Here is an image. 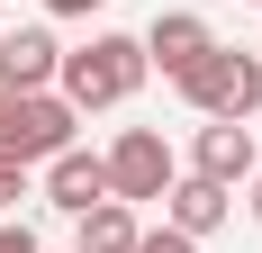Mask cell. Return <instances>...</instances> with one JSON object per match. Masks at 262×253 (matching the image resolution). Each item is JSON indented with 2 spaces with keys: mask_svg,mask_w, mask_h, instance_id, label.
<instances>
[{
  "mask_svg": "<svg viewBox=\"0 0 262 253\" xmlns=\"http://www.w3.org/2000/svg\"><path fill=\"white\" fill-rule=\"evenodd\" d=\"M36 172H46V208H63V217H91L100 199H118V190H108V154L63 145L54 163H36Z\"/></svg>",
  "mask_w": 262,
  "mask_h": 253,
  "instance_id": "obj_6",
  "label": "cell"
},
{
  "mask_svg": "<svg viewBox=\"0 0 262 253\" xmlns=\"http://www.w3.org/2000/svg\"><path fill=\"white\" fill-rule=\"evenodd\" d=\"M54 91L91 118V109H127L136 91H145V36H118V27H100L91 46L63 54V73H54Z\"/></svg>",
  "mask_w": 262,
  "mask_h": 253,
  "instance_id": "obj_1",
  "label": "cell"
},
{
  "mask_svg": "<svg viewBox=\"0 0 262 253\" xmlns=\"http://www.w3.org/2000/svg\"><path fill=\"white\" fill-rule=\"evenodd\" d=\"M136 253H199V244H190V235H172V226H145V235H136Z\"/></svg>",
  "mask_w": 262,
  "mask_h": 253,
  "instance_id": "obj_12",
  "label": "cell"
},
{
  "mask_svg": "<svg viewBox=\"0 0 262 253\" xmlns=\"http://www.w3.org/2000/svg\"><path fill=\"white\" fill-rule=\"evenodd\" d=\"M190 172H199V181H217V190H235V181H253V172H262V154H253V126H235V118H199V145H190Z\"/></svg>",
  "mask_w": 262,
  "mask_h": 253,
  "instance_id": "obj_5",
  "label": "cell"
},
{
  "mask_svg": "<svg viewBox=\"0 0 262 253\" xmlns=\"http://www.w3.org/2000/svg\"><path fill=\"white\" fill-rule=\"evenodd\" d=\"M136 235H145V226H136L127 199H100L91 217H73V244L81 253H136Z\"/></svg>",
  "mask_w": 262,
  "mask_h": 253,
  "instance_id": "obj_10",
  "label": "cell"
},
{
  "mask_svg": "<svg viewBox=\"0 0 262 253\" xmlns=\"http://www.w3.org/2000/svg\"><path fill=\"white\" fill-rule=\"evenodd\" d=\"M27 190H36V163H18V154H0V217H9V208H18Z\"/></svg>",
  "mask_w": 262,
  "mask_h": 253,
  "instance_id": "obj_11",
  "label": "cell"
},
{
  "mask_svg": "<svg viewBox=\"0 0 262 253\" xmlns=\"http://www.w3.org/2000/svg\"><path fill=\"white\" fill-rule=\"evenodd\" d=\"M108 0H46V18H100Z\"/></svg>",
  "mask_w": 262,
  "mask_h": 253,
  "instance_id": "obj_13",
  "label": "cell"
},
{
  "mask_svg": "<svg viewBox=\"0 0 262 253\" xmlns=\"http://www.w3.org/2000/svg\"><path fill=\"white\" fill-rule=\"evenodd\" d=\"M63 73V46H54V27H9L0 36V91L18 100V91H54Z\"/></svg>",
  "mask_w": 262,
  "mask_h": 253,
  "instance_id": "obj_8",
  "label": "cell"
},
{
  "mask_svg": "<svg viewBox=\"0 0 262 253\" xmlns=\"http://www.w3.org/2000/svg\"><path fill=\"white\" fill-rule=\"evenodd\" d=\"M0 109H9V91H0Z\"/></svg>",
  "mask_w": 262,
  "mask_h": 253,
  "instance_id": "obj_16",
  "label": "cell"
},
{
  "mask_svg": "<svg viewBox=\"0 0 262 253\" xmlns=\"http://www.w3.org/2000/svg\"><path fill=\"white\" fill-rule=\"evenodd\" d=\"M172 91H181L199 118H235V126H253V109H262V54H244V46H208L181 81H172Z\"/></svg>",
  "mask_w": 262,
  "mask_h": 253,
  "instance_id": "obj_2",
  "label": "cell"
},
{
  "mask_svg": "<svg viewBox=\"0 0 262 253\" xmlns=\"http://www.w3.org/2000/svg\"><path fill=\"white\" fill-rule=\"evenodd\" d=\"M217 46V27L199 18V9H163L154 27H145V73H163V81H181L199 54Z\"/></svg>",
  "mask_w": 262,
  "mask_h": 253,
  "instance_id": "obj_7",
  "label": "cell"
},
{
  "mask_svg": "<svg viewBox=\"0 0 262 253\" xmlns=\"http://www.w3.org/2000/svg\"><path fill=\"white\" fill-rule=\"evenodd\" d=\"M0 253H46V244H36V226H0Z\"/></svg>",
  "mask_w": 262,
  "mask_h": 253,
  "instance_id": "obj_14",
  "label": "cell"
},
{
  "mask_svg": "<svg viewBox=\"0 0 262 253\" xmlns=\"http://www.w3.org/2000/svg\"><path fill=\"white\" fill-rule=\"evenodd\" d=\"M253 9H262V0H253Z\"/></svg>",
  "mask_w": 262,
  "mask_h": 253,
  "instance_id": "obj_17",
  "label": "cell"
},
{
  "mask_svg": "<svg viewBox=\"0 0 262 253\" xmlns=\"http://www.w3.org/2000/svg\"><path fill=\"white\" fill-rule=\"evenodd\" d=\"M181 181V163H172V145H163V126H118V145H108V190L118 199H163Z\"/></svg>",
  "mask_w": 262,
  "mask_h": 253,
  "instance_id": "obj_4",
  "label": "cell"
},
{
  "mask_svg": "<svg viewBox=\"0 0 262 253\" xmlns=\"http://www.w3.org/2000/svg\"><path fill=\"white\" fill-rule=\"evenodd\" d=\"M244 208H253V226H262V172H253V181H244Z\"/></svg>",
  "mask_w": 262,
  "mask_h": 253,
  "instance_id": "obj_15",
  "label": "cell"
},
{
  "mask_svg": "<svg viewBox=\"0 0 262 253\" xmlns=\"http://www.w3.org/2000/svg\"><path fill=\"white\" fill-rule=\"evenodd\" d=\"M81 109L63 91H18V100L0 109V154H18V163H54V154L73 145Z\"/></svg>",
  "mask_w": 262,
  "mask_h": 253,
  "instance_id": "obj_3",
  "label": "cell"
},
{
  "mask_svg": "<svg viewBox=\"0 0 262 253\" xmlns=\"http://www.w3.org/2000/svg\"><path fill=\"white\" fill-rule=\"evenodd\" d=\"M226 208H235V190H217V181L181 172L172 190H163V226H172V235H190V244H208V235L226 226Z\"/></svg>",
  "mask_w": 262,
  "mask_h": 253,
  "instance_id": "obj_9",
  "label": "cell"
}]
</instances>
